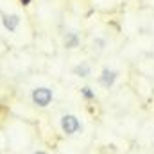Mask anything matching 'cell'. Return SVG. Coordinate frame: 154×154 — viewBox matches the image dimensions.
Instances as JSON below:
<instances>
[{"instance_id":"52a82bcc","label":"cell","mask_w":154,"mask_h":154,"mask_svg":"<svg viewBox=\"0 0 154 154\" xmlns=\"http://www.w3.org/2000/svg\"><path fill=\"white\" fill-rule=\"evenodd\" d=\"M81 95H82V99H86V100H95V91H93L90 86H82V88H81Z\"/></svg>"},{"instance_id":"3957f363","label":"cell","mask_w":154,"mask_h":154,"mask_svg":"<svg viewBox=\"0 0 154 154\" xmlns=\"http://www.w3.org/2000/svg\"><path fill=\"white\" fill-rule=\"evenodd\" d=\"M0 23L4 27L5 32L9 34H16L20 31L22 25V16L18 13H7V11H0Z\"/></svg>"},{"instance_id":"30bf717a","label":"cell","mask_w":154,"mask_h":154,"mask_svg":"<svg viewBox=\"0 0 154 154\" xmlns=\"http://www.w3.org/2000/svg\"><path fill=\"white\" fill-rule=\"evenodd\" d=\"M32 154H48V152H47V151H41V149H38V151H34Z\"/></svg>"},{"instance_id":"5b68a950","label":"cell","mask_w":154,"mask_h":154,"mask_svg":"<svg viewBox=\"0 0 154 154\" xmlns=\"http://www.w3.org/2000/svg\"><path fill=\"white\" fill-rule=\"evenodd\" d=\"M81 45V38L77 36V32H66L65 38H63V47L66 50H74Z\"/></svg>"},{"instance_id":"6da1fadb","label":"cell","mask_w":154,"mask_h":154,"mask_svg":"<svg viewBox=\"0 0 154 154\" xmlns=\"http://www.w3.org/2000/svg\"><path fill=\"white\" fill-rule=\"evenodd\" d=\"M54 100V90L48 88V86H36L31 90V104L34 108L39 109H45L52 104Z\"/></svg>"},{"instance_id":"ba28073f","label":"cell","mask_w":154,"mask_h":154,"mask_svg":"<svg viewBox=\"0 0 154 154\" xmlns=\"http://www.w3.org/2000/svg\"><path fill=\"white\" fill-rule=\"evenodd\" d=\"M106 39L100 38V36H97V38L93 39V50H97V52H102L104 48H106Z\"/></svg>"},{"instance_id":"7a4b0ae2","label":"cell","mask_w":154,"mask_h":154,"mask_svg":"<svg viewBox=\"0 0 154 154\" xmlns=\"http://www.w3.org/2000/svg\"><path fill=\"white\" fill-rule=\"evenodd\" d=\"M59 127H61V131H63L66 136H74V134H77V133L82 131L81 120H79L75 115H72V113H65V115L59 118Z\"/></svg>"},{"instance_id":"277c9868","label":"cell","mask_w":154,"mask_h":154,"mask_svg":"<svg viewBox=\"0 0 154 154\" xmlns=\"http://www.w3.org/2000/svg\"><path fill=\"white\" fill-rule=\"evenodd\" d=\"M116 79H118V72L116 70H113V68H102V72H100V75H99L97 81H99V84L102 88L109 90L116 82Z\"/></svg>"},{"instance_id":"8992f818","label":"cell","mask_w":154,"mask_h":154,"mask_svg":"<svg viewBox=\"0 0 154 154\" xmlns=\"http://www.w3.org/2000/svg\"><path fill=\"white\" fill-rule=\"evenodd\" d=\"M77 77H82V79H86V77H90L91 74V68H90V65L86 63V61H82V63H77L75 66H74V70H72Z\"/></svg>"},{"instance_id":"9c48e42d","label":"cell","mask_w":154,"mask_h":154,"mask_svg":"<svg viewBox=\"0 0 154 154\" xmlns=\"http://www.w3.org/2000/svg\"><path fill=\"white\" fill-rule=\"evenodd\" d=\"M18 2H20V5H23V7H27V5L32 4V0H18Z\"/></svg>"}]
</instances>
